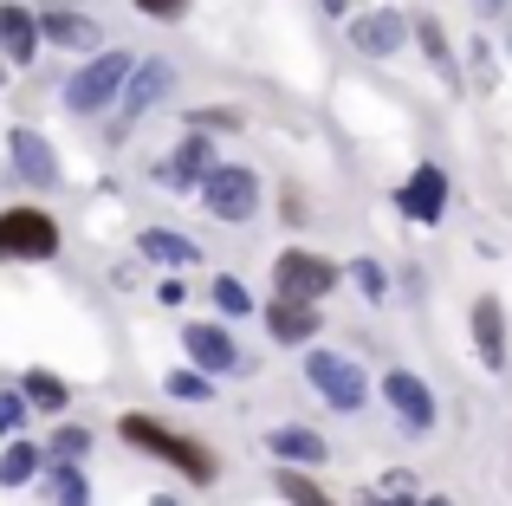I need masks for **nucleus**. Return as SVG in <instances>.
Listing matches in <instances>:
<instances>
[{"label": "nucleus", "instance_id": "obj_27", "mask_svg": "<svg viewBox=\"0 0 512 506\" xmlns=\"http://www.w3.org/2000/svg\"><path fill=\"white\" fill-rule=\"evenodd\" d=\"M214 312H221V318H247L253 312V292L240 286L234 273H221V279H214Z\"/></svg>", "mask_w": 512, "mask_h": 506}, {"label": "nucleus", "instance_id": "obj_21", "mask_svg": "<svg viewBox=\"0 0 512 506\" xmlns=\"http://www.w3.org/2000/svg\"><path fill=\"white\" fill-rule=\"evenodd\" d=\"M143 260H163V266H201V247L195 241H182V234H169V228H143Z\"/></svg>", "mask_w": 512, "mask_h": 506}, {"label": "nucleus", "instance_id": "obj_1", "mask_svg": "<svg viewBox=\"0 0 512 506\" xmlns=\"http://www.w3.org/2000/svg\"><path fill=\"white\" fill-rule=\"evenodd\" d=\"M117 435H124V448H137V455L169 461V468L188 474L195 487H214V481H221V461H214V448H201V442H188V435H175L163 416L124 409V416H117Z\"/></svg>", "mask_w": 512, "mask_h": 506}, {"label": "nucleus", "instance_id": "obj_33", "mask_svg": "<svg viewBox=\"0 0 512 506\" xmlns=\"http://www.w3.org/2000/svg\"><path fill=\"white\" fill-rule=\"evenodd\" d=\"M156 299H163V305H182L188 286H182V279H163V286H156Z\"/></svg>", "mask_w": 512, "mask_h": 506}, {"label": "nucleus", "instance_id": "obj_29", "mask_svg": "<svg viewBox=\"0 0 512 506\" xmlns=\"http://www.w3.org/2000/svg\"><path fill=\"white\" fill-rule=\"evenodd\" d=\"M163 390L182 396V403H208V396H214V377H201V370H169Z\"/></svg>", "mask_w": 512, "mask_h": 506}, {"label": "nucleus", "instance_id": "obj_39", "mask_svg": "<svg viewBox=\"0 0 512 506\" xmlns=\"http://www.w3.org/2000/svg\"><path fill=\"white\" fill-rule=\"evenodd\" d=\"M0 72H7V65H0Z\"/></svg>", "mask_w": 512, "mask_h": 506}, {"label": "nucleus", "instance_id": "obj_6", "mask_svg": "<svg viewBox=\"0 0 512 506\" xmlns=\"http://www.w3.org/2000/svg\"><path fill=\"white\" fill-rule=\"evenodd\" d=\"M305 377H312V390L325 396L331 409H363V396H370L363 370L338 351H305Z\"/></svg>", "mask_w": 512, "mask_h": 506}, {"label": "nucleus", "instance_id": "obj_37", "mask_svg": "<svg viewBox=\"0 0 512 506\" xmlns=\"http://www.w3.org/2000/svg\"><path fill=\"white\" fill-rule=\"evenodd\" d=\"M422 506H454V500H422Z\"/></svg>", "mask_w": 512, "mask_h": 506}, {"label": "nucleus", "instance_id": "obj_15", "mask_svg": "<svg viewBox=\"0 0 512 506\" xmlns=\"http://www.w3.org/2000/svg\"><path fill=\"white\" fill-rule=\"evenodd\" d=\"M266 448L279 455V468H318V461L331 455L325 435L305 429V422H279V429H266Z\"/></svg>", "mask_w": 512, "mask_h": 506}, {"label": "nucleus", "instance_id": "obj_30", "mask_svg": "<svg viewBox=\"0 0 512 506\" xmlns=\"http://www.w3.org/2000/svg\"><path fill=\"white\" fill-rule=\"evenodd\" d=\"M20 429H26V396L0 390V435H20Z\"/></svg>", "mask_w": 512, "mask_h": 506}, {"label": "nucleus", "instance_id": "obj_20", "mask_svg": "<svg viewBox=\"0 0 512 506\" xmlns=\"http://www.w3.org/2000/svg\"><path fill=\"white\" fill-rule=\"evenodd\" d=\"M39 468H46V448L20 442V435L0 448V487H33V474H39Z\"/></svg>", "mask_w": 512, "mask_h": 506}, {"label": "nucleus", "instance_id": "obj_17", "mask_svg": "<svg viewBox=\"0 0 512 506\" xmlns=\"http://www.w3.org/2000/svg\"><path fill=\"white\" fill-rule=\"evenodd\" d=\"M318 305H299V299H273L266 305V331H273V344H312L318 338Z\"/></svg>", "mask_w": 512, "mask_h": 506}, {"label": "nucleus", "instance_id": "obj_13", "mask_svg": "<svg viewBox=\"0 0 512 506\" xmlns=\"http://www.w3.org/2000/svg\"><path fill=\"white\" fill-rule=\"evenodd\" d=\"M169 91H175V65L169 59H137V72L124 78V124L143 117L150 104H163Z\"/></svg>", "mask_w": 512, "mask_h": 506}, {"label": "nucleus", "instance_id": "obj_3", "mask_svg": "<svg viewBox=\"0 0 512 506\" xmlns=\"http://www.w3.org/2000/svg\"><path fill=\"white\" fill-rule=\"evenodd\" d=\"M59 215L52 208H39V202H13V208H0V260H52L59 253Z\"/></svg>", "mask_w": 512, "mask_h": 506}, {"label": "nucleus", "instance_id": "obj_19", "mask_svg": "<svg viewBox=\"0 0 512 506\" xmlns=\"http://www.w3.org/2000/svg\"><path fill=\"white\" fill-rule=\"evenodd\" d=\"M46 506H91V481H85V468H59V461H46Z\"/></svg>", "mask_w": 512, "mask_h": 506}, {"label": "nucleus", "instance_id": "obj_5", "mask_svg": "<svg viewBox=\"0 0 512 506\" xmlns=\"http://www.w3.org/2000/svg\"><path fill=\"white\" fill-rule=\"evenodd\" d=\"M344 279V266L338 260H325V253H312V247H286L273 260V286H279V299H299V305H318L331 286Z\"/></svg>", "mask_w": 512, "mask_h": 506}, {"label": "nucleus", "instance_id": "obj_2", "mask_svg": "<svg viewBox=\"0 0 512 506\" xmlns=\"http://www.w3.org/2000/svg\"><path fill=\"white\" fill-rule=\"evenodd\" d=\"M137 72V52H124V46H104V52H91L85 65H78L72 78H65V111L72 117H98L104 104L124 91V78Z\"/></svg>", "mask_w": 512, "mask_h": 506}, {"label": "nucleus", "instance_id": "obj_10", "mask_svg": "<svg viewBox=\"0 0 512 506\" xmlns=\"http://www.w3.org/2000/svg\"><path fill=\"white\" fill-rule=\"evenodd\" d=\"M7 156H13V176H20V182H33V189H59V150H52L39 130H13Z\"/></svg>", "mask_w": 512, "mask_h": 506}, {"label": "nucleus", "instance_id": "obj_8", "mask_svg": "<svg viewBox=\"0 0 512 506\" xmlns=\"http://www.w3.org/2000/svg\"><path fill=\"white\" fill-rule=\"evenodd\" d=\"M344 33H350V52H363V59H389V52H402V39H409V13H402V7L350 13Z\"/></svg>", "mask_w": 512, "mask_h": 506}, {"label": "nucleus", "instance_id": "obj_36", "mask_svg": "<svg viewBox=\"0 0 512 506\" xmlns=\"http://www.w3.org/2000/svg\"><path fill=\"white\" fill-rule=\"evenodd\" d=\"M150 506H175V500H169V494H156V500H150Z\"/></svg>", "mask_w": 512, "mask_h": 506}, {"label": "nucleus", "instance_id": "obj_26", "mask_svg": "<svg viewBox=\"0 0 512 506\" xmlns=\"http://www.w3.org/2000/svg\"><path fill=\"white\" fill-rule=\"evenodd\" d=\"M350 279H357L363 299H389V266L370 260V253H357V260H350Z\"/></svg>", "mask_w": 512, "mask_h": 506}, {"label": "nucleus", "instance_id": "obj_23", "mask_svg": "<svg viewBox=\"0 0 512 506\" xmlns=\"http://www.w3.org/2000/svg\"><path fill=\"white\" fill-rule=\"evenodd\" d=\"M409 33L422 39L428 65H435V72H441V78H448V85H454V78H461V72H454V52H448V33H441V20H435V13H415V20H409Z\"/></svg>", "mask_w": 512, "mask_h": 506}, {"label": "nucleus", "instance_id": "obj_22", "mask_svg": "<svg viewBox=\"0 0 512 506\" xmlns=\"http://www.w3.org/2000/svg\"><path fill=\"white\" fill-rule=\"evenodd\" d=\"M20 396H26V409H46V416H65V403H72L65 377H52V370H26Z\"/></svg>", "mask_w": 512, "mask_h": 506}, {"label": "nucleus", "instance_id": "obj_18", "mask_svg": "<svg viewBox=\"0 0 512 506\" xmlns=\"http://www.w3.org/2000/svg\"><path fill=\"white\" fill-rule=\"evenodd\" d=\"M39 39H52V46H72V52H98V20H85V13H65V7H52V13H39Z\"/></svg>", "mask_w": 512, "mask_h": 506}, {"label": "nucleus", "instance_id": "obj_25", "mask_svg": "<svg viewBox=\"0 0 512 506\" xmlns=\"http://www.w3.org/2000/svg\"><path fill=\"white\" fill-rule=\"evenodd\" d=\"M85 455H91V429H78V422H59V435L46 442V461H59V468H78Z\"/></svg>", "mask_w": 512, "mask_h": 506}, {"label": "nucleus", "instance_id": "obj_31", "mask_svg": "<svg viewBox=\"0 0 512 506\" xmlns=\"http://www.w3.org/2000/svg\"><path fill=\"white\" fill-rule=\"evenodd\" d=\"M279 215H286V228H305V215H312V202H305V195H299V189L286 182V189H279Z\"/></svg>", "mask_w": 512, "mask_h": 506}, {"label": "nucleus", "instance_id": "obj_16", "mask_svg": "<svg viewBox=\"0 0 512 506\" xmlns=\"http://www.w3.org/2000/svg\"><path fill=\"white\" fill-rule=\"evenodd\" d=\"M0 52H7L13 65H33V52H39V13L33 7L0 0Z\"/></svg>", "mask_w": 512, "mask_h": 506}, {"label": "nucleus", "instance_id": "obj_32", "mask_svg": "<svg viewBox=\"0 0 512 506\" xmlns=\"http://www.w3.org/2000/svg\"><path fill=\"white\" fill-rule=\"evenodd\" d=\"M137 13H150V20H175V13L188 7V0H130Z\"/></svg>", "mask_w": 512, "mask_h": 506}, {"label": "nucleus", "instance_id": "obj_38", "mask_svg": "<svg viewBox=\"0 0 512 506\" xmlns=\"http://www.w3.org/2000/svg\"><path fill=\"white\" fill-rule=\"evenodd\" d=\"M506 46H512V26H506Z\"/></svg>", "mask_w": 512, "mask_h": 506}, {"label": "nucleus", "instance_id": "obj_34", "mask_svg": "<svg viewBox=\"0 0 512 506\" xmlns=\"http://www.w3.org/2000/svg\"><path fill=\"white\" fill-rule=\"evenodd\" d=\"M318 7H325L331 20H350V0H318Z\"/></svg>", "mask_w": 512, "mask_h": 506}, {"label": "nucleus", "instance_id": "obj_14", "mask_svg": "<svg viewBox=\"0 0 512 506\" xmlns=\"http://www.w3.org/2000/svg\"><path fill=\"white\" fill-rule=\"evenodd\" d=\"M474 351L487 370H506V299H493V292H480L474 299Z\"/></svg>", "mask_w": 512, "mask_h": 506}, {"label": "nucleus", "instance_id": "obj_4", "mask_svg": "<svg viewBox=\"0 0 512 506\" xmlns=\"http://www.w3.org/2000/svg\"><path fill=\"white\" fill-rule=\"evenodd\" d=\"M201 208H208L214 221H227V228L253 221V208H260V176H253L247 163H214L208 182H201Z\"/></svg>", "mask_w": 512, "mask_h": 506}, {"label": "nucleus", "instance_id": "obj_24", "mask_svg": "<svg viewBox=\"0 0 512 506\" xmlns=\"http://www.w3.org/2000/svg\"><path fill=\"white\" fill-rule=\"evenodd\" d=\"M273 487H279V500H286V506H338L318 481H305L299 468H279V474H273Z\"/></svg>", "mask_w": 512, "mask_h": 506}, {"label": "nucleus", "instance_id": "obj_11", "mask_svg": "<svg viewBox=\"0 0 512 506\" xmlns=\"http://www.w3.org/2000/svg\"><path fill=\"white\" fill-rule=\"evenodd\" d=\"M182 351H188V364H195L201 377H221V370L240 364V344L227 338L221 325H182Z\"/></svg>", "mask_w": 512, "mask_h": 506}, {"label": "nucleus", "instance_id": "obj_9", "mask_svg": "<svg viewBox=\"0 0 512 506\" xmlns=\"http://www.w3.org/2000/svg\"><path fill=\"white\" fill-rule=\"evenodd\" d=\"M383 403L396 409V422L409 435H435V416H441V409H435V390H428L415 370H402V364L389 370V377H383Z\"/></svg>", "mask_w": 512, "mask_h": 506}, {"label": "nucleus", "instance_id": "obj_28", "mask_svg": "<svg viewBox=\"0 0 512 506\" xmlns=\"http://www.w3.org/2000/svg\"><path fill=\"white\" fill-rule=\"evenodd\" d=\"M247 124V111H234V104H208V111H188V130L195 137H208V130H240Z\"/></svg>", "mask_w": 512, "mask_h": 506}, {"label": "nucleus", "instance_id": "obj_12", "mask_svg": "<svg viewBox=\"0 0 512 506\" xmlns=\"http://www.w3.org/2000/svg\"><path fill=\"white\" fill-rule=\"evenodd\" d=\"M208 169H214L208 137H195V130H188V137H182V143H175V150L163 156L156 182H163V189H201V182H208Z\"/></svg>", "mask_w": 512, "mask_h": 506}, {"label": "nucleus", "instance_id": "obj_35", "mask_svg": "<svg viewBox=\"0 0 512 506\" xmlns=\"http://www.w3.org/2000/svg\"><path fill=\"white\" fill-rule=\"evenodd\" d=\"M474 7H480V13H506L512 0H474Z\"/></svg>", "mask_w": 512, "mask_h": 506}, {"label": "nucleus", "instance_id": "obj_7", "mask_svg": "<svg viewBox=\"0 0 512 506\" xmlns=\"http://www.w3.org/2000/svg\"><path fill=\"white\" fill-rule=\"evenodd\" d=\"M448 169L441 163H415L409 169V182L396 189V208H402V221H415V228H435L441 215H448Z\"/></svg>", "mask_w": 512, "mask_h": 506}]
</instances>
